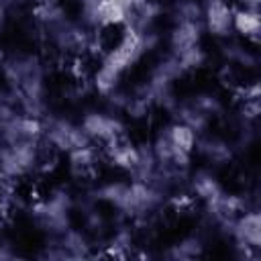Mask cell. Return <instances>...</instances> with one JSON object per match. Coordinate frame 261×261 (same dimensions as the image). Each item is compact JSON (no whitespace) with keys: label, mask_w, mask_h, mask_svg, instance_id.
<instances>
[{"label":"cell","mask_w":261,"mask_h":261,"mask_svg":"<svg viewBox=\"0 0 261 261\" xmlns=\"http://www.w3.org/2000/svg\"><path fill=\"white\" fill-rule=\"evenodd\" d=\"M39 163H41L39 141L2 143V147H0V175L4 179L24 177Z\"/></svg>","instance_id":"cell-3"},{"label":"cell","mask_w":261,"mask_h":261,"mask_svg":"<svg viewBox=\"0 0 261 261\" xmlns=\"http://www.w3.org/2000/svg\"><path fill=\"white\" fill-rule=\"evenodd\" d=\"M6 18H8V10H6V0H0V33L4 31Z\"/></svg>","instance_id":"cell-22"},{"label":"cell","mask_w":261,"mask_h":261,"mask_svg":"<svg viewBox=\"0 0 261 261\" xmlns=\"http://www.w3.org/2000/svg\"><path fill=\"white\" fill-rule=\"evenodd\" d=\"M232 6L228 0H204L202 4V24L214 37H228L232 33Z\"/></svg>","instance_id":"cell-7"},{"label":"cell","mask_w":261,"mask_h":261,"mask_svg":"<svg viewBox=\"0 0 261 261\" xmlns=\"http://www.w3.org/2000/svg\"><path fill=\"white\" fill-rule=\"evenodd\" d=\"M230 234L234 239V245H247L251 249L261 247V216L257 210H245L241 212L232 224H230Z\"/></svg>","instance_id":"cell-9"},{"label":"cell","mask_w":261,"mask_h":261,"mask_svg":"<svg viewBox=\"0 0 261 261\" xmlns=\"http://www.w3.org/2000/svg\"><path fill=\"white\" fill-rule=\"evenodd\" d=\"M173 112H175V120L177 122H184L186 126H190L196 135L198 133H204L210 124V116H206L202 110H198L192 102H181V104H175L173 106Z\"/></svg>","instance_id":"cell-16"},{"label":"cell","mask_w":261,"mask_h":261,"mask_svg":"<svg viewBox=\"0 0 261 261\" xmlns=\"http://www.w3.org/2000/svg\"><path fill=\"white\" fill-rule=\"evenodd\" d=\"M104 155L114 167H120L133 173L141 161V147H137L133 141L126 139V135H122L104 143Z\"/></svg>","instance_id":"cell-8"},{"label":"cell","mask_w":261,"mask_h":261,"mask_svg":"<svg viewBox=\"0 0 261 261\" xmlns=\"http://www.w3.org/2000/svg\"><path fill=\"white\" fill-rule=\"evenodd\" d=\"M0 61H2V55H0Z\"/></svg>","instance_id":"cell-27"},{"label":"cell","mask_w":261,"mask_h":261,"mask_svg":"<svg viewBox=\"0 0 261 261\" xmlns=\"http://www.w3.org/2000/svg\"><path fill=\"white\" fill-rule=\"evenodd\" d=\"M29 2H33L35 6H43V4H55L57 0H29Z\"/></svg>","instance_id":"cell-25"},{"label":"cell","mask_w":261,"mask_h":261,"mask_svg":"<svg viewBox=\"0 0 261 261\" xmlns=\"http://www.w3.org/2000/svg\"><path fill=\"white\" fill-rule=\"evenodd\" d=\"M196 149L198 153L212 165H224L232 159V147L224 141V139H218V137H204V139H198L196 143Z\"/></svg>","instance_id":"cell-13"},{"label":"cell","mask_w":261,"mask_h":261,"mask_svg":"<svg viewBox=\"0 0 261 261\" xmlns=\"http://www.w3.org/2000/svg\"><path fill=\"white\" fill-rule=\"evenodd\" d=\"M202 20H181L175 22L169 33V51L171 55H179L196 45H200L202 39Z\"/></svg>","instance_id":"cell-11"},{"label":"cell","mask_w":261,"mask_h":261,"mask_svg":"<svg viewBox=\"0 0 261 261\" xmlns=\"http://www.w3.org/2000/svg\"><path fill=\"white\" fill-rule=\"evenodd\" d=\"M190 192L198 200L208 202V200H212L214 196H218L222 192V186H220L218 177L210 169H198L190 177Z\"/></svg>","instance_id":"cell-15"},{"label":"cell","mask_w":261,"mask_h":261,"mask_svg":"<svg viewBox=\"0 0 261 261\" xmlns=\"http://www.w3.org/2000/svg\"><path fill=\"white\" fill-rule=\"evenodd\" d=\"M43 137L51 149L61 153H69L77 147H86L92 143L80 124H73L65 118H53L49 124H43Z\"/></svg>","instance_id":"cell-5"},{"label":"cell","mask_w":261,"mask_h":261,"mask_svg":"<svg viewBox=\"0 0 261 261\" xmlns=\"http://www.w3.org/2000/svg\"><path fill=\"white\" fill-rule=\"evenodd\" d=\"M175 57H177V61H179V65H181V69L186 73L194 71V69H200L204 65V61H206V53H204L202 45H196V47H192V49H188V51H184V53H179Z\"/></svg>","instance_id":"cell-20"},{"label":"cell","mask_w":261,"mask_h":261,"mask_svg":"<svg viewBox=\"0 0 261 261\" xmlns=\"http://www.w3.org/2000/svg\"><path fill=\"white\" fill-rule=\"evenodd\" d=\"M202 251H204V243L198 237H186L175 245H171L167 255L173 259H194V257H200Z\"/></svg>","instance_id":"cell-17"},{"label":"cell","mask_w":261,"mask_h":261,"mask_svg":"<svg viewBox=\"0 0 261 261\" xmlns=\"http://www.w3.org/2000/svg\"><path fill=\"white\" fill-rule=\"evenodd\" d=\"M69 212H71V196L63 188L53 190L49 198L41 200L33 210L37 222L55 237L69 228Z\"/></svg>","instance_id":"cell-4"},{"label":"cell","mask_w":261,"mask_h":261,"mask_svg":"<svg viewBox=\"0 0 261 261\" xmlns=\"http://www.w3.org/2000/svg\"><path fill=\"white\" fill-rule=\"evenodd\" d=\"M206 210H208V214L212 216L214 222H218L220 226H230L232 220H234L241 212L247 210V204H245V200H243L241 196H237V194H226V192L222 190L218 196H214L212 200L206 202Z\"/></svg>","instance_id":"cell-10"},{"label":"cell","mask_w":261,"mask_h":261,"mask_svg":"<svg viewBox=\"0 0 261 261\" xmlns=\"http://www.w3.org/2000/svg\"><path fill=\"white\" fill-rule=\"evenodd\" d=\"M4 196V177L0 175V198Z\"/></svg>","instance_id":"cell-26"},{"label":"cell","mask_w":261,"mask_h":261,"mask_svg":"<svg viewBox=\"0 0 261 261\" xmlns=\"http://www.w3.org/2000/svg\"><path fill=\"white\" fill-rule=\"evenodd\" d=\"M151 41H155L153 33L145 31L139 33L130 27H126V31L122 33V37L118 39V43L102 57L100 67L94 73V86L100 94H114L120 75L139 61V57L149 49Z\"/></svg>","instance_id":"cell-2"},{"label":"cell","mask_w":261,"mask_h":261,"mask_svg":"<svg viewBox=\"0 0 261 261\" xmlns=\"http://www.w3.org/2000/svg\"><path fill=\"white\" fill-rule=\"evenodd\" d=\"M8 257H12V253L6 249V245H0V259H8Z\"/></svg>","instance_id":"cell-24"},{"label":"cell","mask_w":261,"mask_h":261,"mask_svg":"<svg viewBox=\"0 0 261 261\" xmlns=\"http://www.w3.org/2000/svg\"><path fill=\"white\" fill-rule=\"evenodd\" d=\"M2 73L18 108L27 114L39 116L45 98V69L41 59L31 53H14L2 59Z\"/></svg>","instance_id":"cell-1"},{"label":"cell","mask_w":261,"mask_h":261,"mask_svg":"<svg viewBox=\"0 0 261 261\" xmlns=\"http://www.w3.org/2000/svg\"><path fill=\"white\" fill-rule=\"evenodd\" d=\"M96 163H98V157H96V151L92 149V145L77 147L67 153V167L73 177H80V179L92 177L96 171Z\"/></svg>","instance_id":"cell-12"},{"label":"cell","mask_w":261,"mask_h":261,"mask_svg":"<svg viewBox=\"0 0 261 261\" xmlns=\"http://www.w3.org/2000/svg\"><path fill=\"white\" fill-rule=\"evenodd\" d=\"M234 2H239V4L245 6V8H255V10H259V0H234Z\"/></svg>","instance_id":"cell-23"},{"label":"cell","mask_w":261,"mask_h":261,"mask_svg":"<svg viewBox=\"0 0 261 261\" xmlns=\"http://www.w3.org/2000/svg\"><path fill=\"white\" fill-rule=\"evenodd\" d=\"M224 57L228 59L230 65H241V67H255L257 65V57L249 49H245L237 43H230L224 47Z\"/></svg>","instance_id":"cell-18"},{"label":"cell","mask_w":261,"mask_h":261,"mask_svg":"<svg viewBox=\"0 0 261 261\" xmlns=\"http://www.w3.org/2000/svg\"><path fill=\"white\" fill-rule=\"evenodd\" d=\"M190 102H192L198 110H202L206 116H210V118H214V116H218V114L222 112V102H220V98H218L216 94H212V92H200V94H196Z\"/></svg>","instance_id":"cell-19"},{"label":"cell","mask_w":261,"mask_h":261,"mask_svg":"<svg viewBox=\"0 0 261 261\" xmlns=\"http://www.w3.org/2000/svg\"><path fill=\"white\" fill-rule=\"evenodd\" d=\"M173 16H175V22L202 20V4H198L196 0H179L173 8Z\"/></svg>","instance_id":"cell-21"},{"label":"cell","mask_w":261,"mask_h":261,"mask_svg":"<svg viewBox=\"0 0 261 261\" xmlns=\"http://www.w3.org/2000/svg\"><path fill=\"white\" fill-rule=\"evenodd\" d=\"M80 126L90 141H100V143H108L116 137L126 135L122 120L110 112H98V110L86 112Z\"/></svg>","instance_id":"cell-6"},{"label":"cell","mask_w":261,"mask_h":261,"mask_svg":"<svg viewBox=\"0 0 261 261\" xmlns=\"http://www.w3.org/2000/svg\"><path fill=\"white\" fill-rule=\"evenodd\" d=\"M232 29L237 33H241L245 39L257 43L259 41V33H261V18H259V10L255 8H237L232 10Z\"/></svg>","instance_id":"cell-14"}]
</instances>
